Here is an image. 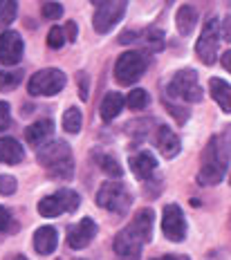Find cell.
Instances as JSON below:
<instances>
[{"label":"cell","instance_id":"24","mask_svg":"<svg viewBox=\"0 0 231 260\" xmlns=\"http://www.w3.org/2000/svg\"><path fill=\"white\" fill-rule=\"evenodd\" d=\"M81 123H83L81 110H79V108H68L65 115H63V128H65L68 133L77 135L79 130H81Z\"/></svg>","mask_w":231,"mask_h":260},{"label":"cell","instance_id":"14","mask_svg":"<svg viewBox=\"0 0 231 260\" xmlns=\"http://www.w3.org/2000/svg\"><path fill=\"white\" fill-rule=\"evenodd\" d=\"M155 144H157L159 153H162L164 157H175L177 153H180L182 144H180V137L171 130L169 126H159L157 128V135H155Z\"/></svg>","mask_w":231,"mask_h":260},{"label":"cell","instance_id":"2","mask_svg":"<svg viewBox=\"0 0 231 260\" xmlns=\"http://www.w3.org/2000/svg\"><path fill=\"white\" fill-rule=\"evenodd\" d=\"M39 161L47 169V173L61 180H68L74 173V161H72V150L65 142L54 139L47 142L45 146L39 148Z\"/></svg>","mask_w":231,"mask_h":260},{"label":"cell","instance_id":"11","mask_svg":"<svg viewBox=\"0 0 231 260\" xmlns=\"http://www.w3.org/2000/svg\"><path fill=\"white\" fill-rule=\"evenodd\" d=\"M142 247H144V240L130 229V226L121 229L115 238V256H117V260H139Z\"/></svg>","mask_w":231,"mask_h":260},{"label":"cell","instance_id":"41","mask_svg":"<svg viewBox=\"0 0 231 260\" xmlns=\"http://www.w3.org/2000/svg\"><path fill=\"white\" fill-rule=\"evenodd\" d=\"M61 260H81V258H61Z\"/></svg>","mask_w":231,"mask_h":260},{"label":"cell","instance_id":"20","mask_svg":"<svg viewBox=\"0 0 231 260\" xmlns=\"http://www.w3.org/2000/svg\"><path fill=\"white\" fill-rule=\"evenodd\" d=\"M128 226H130V229L144 240V245H146V242L150 240V234H153V211L150 209L137 211V215L133 218V222Z\"/></svg>","mask_w":231,"mask_h":260},{"label":"cell","instance_id":"23","mask_svg":"<svg viewBox=\"0 0 231 260\" xmlns=\"http://www.w3.org/2000/svg\"><path fill=\"white\" fill-rule=\"evenodd\" d=\"M23 81V72L16 70H0V92H9L14 88H18Z\"/></svg>","mask_w":231,"mask_h":260},{"label":"cell","instance_id":"22","mask_svg":"<svg viewBox=\"0 0 231 260\" xmlns=\"http://www.w3.org/2000/svg\"><path fill=\"white\" fill-rule=\"evenodd\" d=\"M197 23V9L191 7V5H184V7H180V12L175 16V25H177V31H180L182 36H189L193 31V27Z\"/></svg>","mask_w":231,"mask_h":260},{"label":"cell","instance_id":"32","mask_svg":"<svg viewBox=\"0 0 231 260\" xmlns=\"http://www.w3.org/2000/svg\"><path fill=\"white\" fill-rule=\"evenodd\" d=\"M9 121H12V112H9L7 101H0V130H7Z\"/></svg>","mask_w":231,"mask_h":260},{"label":"cell","instance_id":"10","mask_svg":"<svg viewBox=\"0 0 231 260\" xmlns=\"http://www.w3.org/2000/svg\"><path fill=\"white\" fill-rule=\"evenodd\" d=\"M123 14H126V3H96L94 29L99 34H106L119 23Z\"/></svg>","mask_w":231,"mask_h":260},{"label":"cell","instance_id":"40","mask_svg":"<svg viewBox=\"0 0 231 260\" xmlns=\"http://www.w3.org/2000/svg\"><path fill=\"white\" fill-rule=\"evenodd\" d=\"M9 260H27V258H25V256H18V253H16V256H12Z\"/></svg>","mask_w":231,"mask_h":260},{"label":"cell","instance_id":"15","mask_svg":"<svg viewBox=\"0 0 231 260\" xmlns=\"http://www.w3.org/2000/svg\"><path fill=\"white\" fill-rule=\"evenodd\" d=\"M52 133H54V123H52L50 119H41V121L31 123V126L25 130V139H27V144H31L34 148L36 146L41 148V146L52 137Z\"/></svg>","mask_w":231,"mask_h":260},{"label":"cell","instance_id":"17","mask_svg":"<svg viewBox=\"0 0 231 260\" xmlns=\"http://www.w3.org/2000/svg\"><path fill=\"white\" fill-rule=\"evenodd\" d=\"M58 245V234L54 226H41V229H36L34 234V247L36 251L43 253V256H47V253H52Z\"/></svg>","mask_w":231,"mask_h":260},{"label":"cell","instance_id":"6","mask_svg":"<svg viewBox=\"0 0 231 260\" xmlns=\"http://www.w3.org/2000/svg\"><path fill=\"white\" fill-rule=\"evenodd\" d=\"M63 88H65V74L54 68L36 72L34 77L29 79V85H27L31 96H54Z\"/></svg>","mask_w":231,"mask_h":260},{"label":"cell","instance_id":"19","mask_svg":"<svg viewBox=\"0 0 231 260\" xmlns=\"http://www.w3.org/2000/svg\"><path fill=\"white\" fill-rule=\"evenodd\" d=\"M25 157V150L16 139L3 137L0 139V161L3 164H20Z\"/></svg>","mask_w":231,"mask_h":260},{"label":"cell","instance_id":"39","mask_svg":"<svg viewBox=\"0 0 231 260\" xmlns=\"http://www.w3.org/2000/svg\"><path fill=\"white\" fill-rule=\"evenodd\" d=\"M159 260H189V258H186V256H164Z\"/></svg>","mask_w":231,"mask_h":260},{"label":"cell","instance_id":"30","mask_svg":"<svg viewBox=\"0 0 231 260\" xmlns=\"http://www.w3.org/2000/svg\"><path fill=\"white\" fill-rule=\"evenodd\" d=\"M41 14H43V18H47V20H56V18H61L63 7L58 3H43Z\"/></svg>","mask_w":231,"mask_h":260},{"label":"cell","instance_id":"29","mask_svg":"<svg viewBox=\"0 0 231 260\" xmlns=\"http://www.w3.org/2000/svg\"><path fill=\"white\" fill-rule=\"evenodd\" d=\"M63 43H65V31L61 27H52L50 34H47V45L52 50H58V47H63Z\"/></svg>","mask_w":231,"mask_h":260},{"label":"cell","instance_id":"21","mask_svg":"<svg viewBox=\"0 0 231 260\" xmlns=\"http://www.w3.org/2000/svg\"><path fill=\"white\" fill-rule=\"evenodd\" d=\"M123 104H126V99H123V94L119 92H108V94L101 99V119L104 121H112L119 112L123 110Z\"/></svg>","mask_w":231,"mask_h":260},{"label":"cell","instance_id":"1","mask_svg":"<svg viewBox=\"0 0 231 260\" xmlns=\"http://www.w3.org/2000/svg\"><path fill=\"white\" fill-rule=\"evenodd\" d=\"M227 150H224L222 142L218 137H211L209 144L204 146L202 150V166L197 171V182L202 186H213L224 177V171H227Z\"/></svg>","mask_w":231,"mask_h":260},{"label":"cell","instance_id":"28","mask_svg":"<svg viewBox=\"0 0 231 260\" xmlns=\"http://www.w3.org/2000/svg\"><path fill=\"white\" fill-rule=\"evenodd\" d=\"M144 41L150 45V50H162V45H164V34L159 29H146L144 31Z\"/></svg>","mask_w":231,"mask_h":260},{"label":"cell","instance_id":"34","mask_svg":"<svg viewBox=\"0 0 231 260\" xmlns=\"http://www.w3.org/2000/svg\"><path fill=\"white\" fill-rule=\"evenodd\" d=\"M9 222H12V218H9V211L0 207V231H5L9 226Z\"/></svg>","mask_w":231,"mask_h":260},{"label":"cell","instance_id":"37","mask_svg":"<svg viewBox=\"0 0 231 260\" xmlns=\"http://www.w3.org/2000/svg\"><path fill=\"white\" fill-rule=\"evenodd\" d=\"M222 68H224V70H229V72H231V50L222 54Z\"/></svg>","mask_w":231,"mask_h":260},{"label":"cell","instance_id":"16","mask_svg":"<svg viewBox=\"0 0 231 260\" xmlns=\"http://www.w3.org/2000/svg\"><path fill=\"white\" fill-rule=\"evenodd\" d=\"M130 169H133V173H135L139 180H150L155 169H157V161H155V157L150 153L142 150V153L130 157Z\"/></svg>","mask_w":231,"mask_h":260},{"label":"cell","instance_id":"3","mask_svg":"<svg viewBox=\"0 0 231 260\" xmlns=\"http://www.w3.org/2000/svg\"><path fill=\"white\" fill-rule=\"evenodd\" d=\"M166 92H169V96H173V99L189 101V104L202 101V90H200V83H197V74L193 72V70H182V72H177L175 77L171 79Z\"/></svg>","mask_w":231,"mask_h":260},{"label":"cell","instance_id":"7","mask_svg":"<svg viewBox=\"0 0 231 260\" xmlns=\"http://www.w3.org/2000/svg\"><path fill=\"white\" fill-rule=\"evenodd\" d=\"M79 209V193L61 188L54 195H47L39 202V213L43 218H56V215L65 213V211H77Z\"/></svg>","mask_w":231,"mask_h":260},{"label":"cell","instance_id":"5","mask_svg":"<svg viewBox=\"0 0 231 260\" xmlns=\"http://www.w3.org/2000/svg\"><path fill=\"white\" fill-rule=\"evenodd\" d=\"M148 68V58L139 52H126L115 63V79L121 85H130L142 79V74Z\"/></svg>","mask_w":231,"mask_h":260},{"label":"cell","instance_id":"26","mask_svg":"<svg viewBox=\"0 0 231 260\" xmlns=\"http://www.w3.org/2000/svg\"><path fill=\"white\" fill-rule=\"evenodd\" d=\"M96 159H99V166H101V171L104 173H108L110 177H121L123 169L112 155H96Z\"/></svg>","mask_w":231,"mask_h":260},{"label":"cell","instance_id":"33","mask_svg":"<svg viewBox=\"0 0 231 260\" xmlns=\"http://www.w3.org/2000/svg\"><path fill=\"white\" fill-rule=\"evenodd\" d=\"M166 106H169L171 115H173V117H175L180 123H182V121H186V117H189V112H186L184 108H177V106H173V104H166Z\"/></svg>","mask_w":231,"mask_h":260},{"label":"cell","instance_id":"27","mask_svg":"<svg viewBox=\"0 0 231 260\" xmlns=\"http://www.w3.org/2000/svg\"><path fill=\"white\" fill-rule=\"evenodd\" d=\"M16 14H18V5L12 3V0H5L0 3V27H9L14 23Z\"/></svg>","mask_w":231,"mask_h":260},{"label":"cell","instance_id":"8","mask_svg":"<svg viewBox=\"0 0 231 260\" xmlns=\"http://www.w3.org/2000/svg\"><path fill=\"white\" fill-rule=\"evenodd\" d=\"M220 45V25L218 18H209L202 27V34L195 43V54L204 65H213L216 63V54Z\"/></svg>","mask_w":231,"mask_h":260},{"label":"cell","instance_id":"31","mask_svg":"<svg viewBox=\"0 0 231 260\" xmlns=\"http://www.w3.org/2000/svg\"><path fill=\"white\" fill-rule=\"evenodd\" d=\"M16 191V180L12 175H0V195H12Z\"/></svg>","mask_w":231,"mask_h":260},{"label":"cell","instance_id":"12","mask_svg":"<svg viewBox=\"0 0 231 260\" xmlns=\"http://www.w3.org/2000/svg\"><path fill=\"white\" fill-rule=\"evenodd\" d=\"M23 58V39L18 31H3L0 34V63L3 65H18Z\"/></svg>","mask_w":231,"mask_h":260},{"label":"cell","instance_id":"35","mask_svg":"<svg viewBox=\"0 0 231 260\" xmlns=\"http://www.w3.org/2000/svg\"><path fill=\"white\" fill-rule=\"evenodd\" d=\"M77 23H72V20H70V23L65 25V41H74L77 39Z\"/></svg>","mask_w":231,"mask_h":260},{"label":"cell","instance_id":"38","mask_svg":"<svg viewBox=\"0 0 231 260\" xmlns=\"http://www.w3.org/2000/svg\"><path fill=\"white\" fill-rule=\"evenodd\" d=\"M79 79H81V99L85 101V99H88V85H85V77L81 74V77H79Z\"/></svg>","mask_w":231,"mask_h":260},{"label":"cell","instance_id":"18","mask_svg":"<svg viewBox=\"0 0 231 260\" xmlns=\"http://www.w3.org/2000/svg\"><path fill=\"white\" fill-rule=\"evenodd\" d=\"M209 90H211L213 101L220 106L222 112H231V85L224 79H211L209 81Z\"/></svg>","mask_w":231,"mask_h":260},{"label":"cell","instance_id":"25","mask_svg":"<svg viewBox=\"0 0 231 260\" xmlns=\"http://www.w3.org/2000/svg\"><path fill=\"white\" fill-rule=\"evenodd\" d=\"M126 106L130 108V110H144V108L148 106V92H146V90H142V88L128 92V96H126Z\"/></svg>","mask_w":231,"mask_h":260},{"label":"cell","instance_id":"13","mask_svg":"<svg viewBox=\"0 0 231 260\" xmlns=\"http://www.w3.org/2000/svg\"><path fill=\"white\" fill-rule=\"evenodd\" d=\"M96 236V224L94 220L83 218L79 224H74L68 234V247L70 249H83L92 242V238Z\"/></svg>","mask_w":231,"mask_h":260},{"label":"cell","instance_id":"9","mask_svg":"<svg viewBox=\"0 0 231 260\" xmlns=\"http://www.w3.org/2000/svg\"><path fill=\"white\" fill-rule=\"evenodd\" d=\"M162 231L171 242H182L186 238V220L177 204H169L162 213Z\"/></svg>","mask_w":231,"mask_h":260},{"label":"cell","instance_id":"36","mask_svg":"<svg viewBox=\"0 0 231 260\" xmlns=\"http://www.w3.org/2000/svg\"><path fill=\"white\" fill-rule=\"evenodd\" d=\"M222 39L231 43V16H227V18L222 20Z\"/></svg>","mask_w":231,"mask_h":260},{"label":"cell","instance_id":"4","mask_svg":"<svg viewBox=\"0 0 231 260\" xmlns=\"http://www.w3.org/2000/svg\"><path fill=\"white\" fill-rule=\"evenodd\" d=\"M130 202V193L121 182H106L96 193V204L112 213H126Z\"/></svg>","mask_w":231,"mask_h":260}]
</instances>
